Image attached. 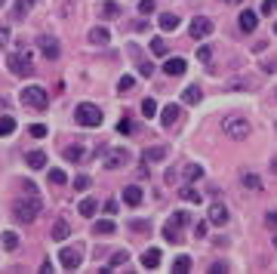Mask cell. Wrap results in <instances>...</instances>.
I'll use <instances>...</instances> for the list:
<instances>
[{
    "mask_svg": "<svg viewBox=\"0 0 277 274\" xmlns=\"http://www.w3.org/2000/svg\"><path fill=\"white\" fill-rule=\"evenodd\" d=\"M126 259H130V256H126V249H120V253H114V256H111V262H108V265H111V268H117V265H123Z\"/></svg>",
    "mask_w": 277,
    "mask_h": 274,
    "instance_id": "obj_39",
    "label": "cell"
},
{
    "mask_svg": "<svg viewBox=\"0 0 277 274\" xmlns=\"http://www.w3.org/2000/svg\"><path fill=\"white\" fill-rule=\"evenodd\" d=\"M240 182H244L247 188H252V191H259V188H262V179H259L256 173H244V176H240Z\"/></svg>",
    "mask_w": 277,
    "mask_h": 274,
    "instance_id": "obj_24",
    "label": "cell"
},
{
    "mask_svg": "<svg viewBox=\"0 0 277 274\" xmlns=\"http://www.w3.org/2000/svg\"><path fill=\"white\" fill-rule=\"evenodd\" d=\"M50 182H53V185H62V182H65V169L53 166V169H50Z\"/></svg>",
    "mask_w": 277,
    "mask_h": 274,
    "instance_id": "obj_36",
    "label": "cell"
},
{
    "mask_svg": "<svg viewBox=\"0 0 277 274\" xmlns=\"http://www.w3.org/2000/svg\"><path fill=\"white\" fill-rule=\"evenodd\" d=\"M225 3H237V0H225Z\"/></svg>",
    "mask_w": 277,
    "mask_h": 274,
    "instance_id": "obj_54",
    "label": "cell"
},
{
    "mask_svg": "<svg viewBox=\"0 0 277 274\" xmlns=\"http://www.w3.org/2000/svg\"><path fill=\"white\" fill-rule=\"evenodd\" d=\"M28 166H31V169H43V166H46V154H43V151H31V154H28Z\"/></svg>",
    "mask_w": 277,
    "mask_h": 274,
    "instance_id": "obj_19",
    "label": "cell"
},
{
    "mask_svg": "<svg viewBox=\"0 0 277 274\" xmlns=\"http://www.w3.org/2000/svg\"><path fill=\"white\" fill-rule=\"evenodd\" d=\"M16 133V120L13 117H0V136H9Z\"/></svg>",
    "mask_w": 277,
    "mask_h": 274,
    "instance_id": "obj_29",
    "label": "cell"
},
{
    "mask_svg": "<svg viewBox=\"0 0 277 274\" xmlns=\"http://www.w3.org/2000/svg\"><path fill=\"white\" fill-rule=\"evenodd\" d=\"M37 47H40V55H43V59H50V62H55V59L62 55V43L55 40L53 34H40Z\"/></svg>",
    "mask_w": 277,
    "mask_h": 274,
    "instance_id": "obj_4",
    "label": "cell"
},
{
    "mask_svg": "<svg viewBox=\"0 0 277 274\" xmlns=\"http://www.w3.org/2000/svg\"><path fill=\"white\" fill-rule=\"evenodd\" d=\"M142 265H145V268H157V265H160V249H157V247L148 249V253L142 256Z\"/></svg>",
    "mask_w": 277,
    "mask_h": 274,
    "instance_id": "obj_18",
    "label": "cell"
},
{
    "mask_svg": "<svg viewBox=\"0 0 277 274\" xmlns=\"http://www.w3.org/2000/svg\"><path fill=\"white\" fill-rule=\"evenodd\" d=\"M157 9V0H138V13L148 16V13H154Z\"/></svg>",
    "mask_w": 277,
    "mask_h": 274,
    "instance_id": "obj_34",
    "label": "cell"
},
{
    "mask_svg": "<svg viewBox=\"0 0 277 274\" xmlns=\"http://www.w3.org/2000/svg\"><path fill=\"white\" fill-rule=\"evenodd\" d=\"M6 68H9L16 77H28V74H34V55H31V50H16V53L6 59Z\"/></svg>",
    "mask_w": 277,
    "mask_h": 274,
    "instance_id": "obj_2",
    "label": "cell"
},
{
    "mask_svg": "<svg viewBox=\"0 0 277 274\" xmlns=\"http://www.w3.org/2000/svg\"><path fill=\"white\" fill-rule=\"evenodd\" d=\"M111 40V34H108V28H89V43H96V47H105V43Z\"/></svg>",
    "mask_w": 277,
    "mask_h": 274,
    "instance_id": "obj_11",
    "label": "cell"
},
{
    "mask_svg": "<svg viewBox=\"0 0 277 274\" xmlns=\"http://www.w3.org/2000/svg\"><path fill=\"white\" fill-rule=\"evenodd\" d=\"M164 237H166V241H169V244H179V228L166 222V225H164Z\"/></svg>",
    "mask_w": 277,
    "mask_h": 274,
    "instance_id": "obj_31",
    "label": "cell"
},
{
    "mask_svg": "<svg viewBox=\"0 0 277 274\" xmlns=\"http://www.w3.org/2000/svg\"><path fill=\"white\" fill-rule=\"evenodd\" d=\"M133 83H136V77H133V74H126V77H120V89H130Z\"/></svg>",
    "mask_w": 277,
    "mask_h": 274,
    "instance_id": "obj_46",
    "label": "cell"
},
{
    "mask_svg": "<svg viewBox=\"0 0 277 274\" xmlns=\"http://www.w3.org/2000/svg\"><path fill=\"white\" fill-rule=\"evenodd\" d=\"M200 96H203V93H200V86H197V83H191V86L182 93V99L188 102V105H197V102H200Z\"/></svg>",
    "mask_w": 277,
    "mask_h": 274,
    "instance_id": "obj_16",
    "label": "cell"
},
{
    "mask_svg": "<svg viewBox=\"0 0 277 274\" xmlns=\"http://www.w3.org/2000/svg\"><path fill=\"white\" fill-rule=\"evenodd\" d=\"M277 13V0H265L262 3V16H274Z\"/></svg>",
    "mask_w": 277,
    "mask_h": 274,
    "instance_id": "obj_40",
    "label": "cell"
},
{
    "mask_svg": "<svg viewBox=\"0 0 277 274\" xmlns=\"http://www.w3.org/2000/svg\"><path fill=\"white\" fill-rule=\"evenodd\" d=\"M179 197H182V200H188V203H200V194L194 191V188H182V191H179Z\"/></svg>",
    "mask_w": 277,
    "mask_h": 274,
    "instance_id": "obj_30",
    "label": "cell"
},
{
    "mask_svg": "<svg viewBox=\"0 0 277 274\" xmlns=\"http://www.w3.org/2000/svg\"><path fill=\"white\" fill-rule=\"evenodd\" d=\"M6 43H9V28H3V25H0V50H3Z\"/></svg>",
    "mask_w": 277,
    "mask_h": 274,
    "instance_id": "obj_45",
    "label": "cell"
},
{
    "mask_svg": "<svg viewBox=\"0 0 277 274\" xmlns=\"http://www.w3.org/2000/svg\"><path fill=\"white\" fill-rule=\"evenodd\" d=\"M142 197H145V194H142V188H138V185H126L123 188V203H130V207H136Z\"/></svg>",
    "mask_w": 277,
    "mask_h": 274,
    "instance_id": "obj_13",
    "label": "cell"
},
{
    "mask_svg": "<svg viewBox=\"0 0 277 274\" xmlns=\"http://www.w3.org/2000/svg\"><path fill=\"white\" fill-rule=\"evenodd\" d=\"M164 157H166V148H160V145H154V148L145 151V161H164Z\"/></svg>",
    "mask_w": 277,
    "mask_h": 274,
    "instance_id": "obj_26",
    "label": "cell"
},
{
    "mask_svg": "<svg viewBox=\"0 0 277 274\" xmlns=\"http://www.w3.org/2000/svg\"><path fill=\"white\" fill-rule=\"evenodd\" d=\"M102 13H105L108 19H117L120 16V6L117 3H102Z\"/></svg>",
    "mask_w": 277,
    "mask_h": 274,
    "instance_id": "obj_35",
    "label": "cell"
},
{
    "mask_svg": "<svg viewBox=\"0 0 277 274\" xmlns=\"http://www.w3.org/2000/svg\"><path fill=\"white\" fill-rule=\"evenodd\" d=\"M237 25H240V31H256V25H259V16L256 13H252V9H247V13H240V22H237Z\"/></svg>",
    "mask_w": 277,
    "mask_h": 274,
    "instance_id": "obj_9",
    "label": "cell"
},
{
    "mask_svg": "<svg viewBox=\"0 0 277 274\" xmlns=\"http://www.w3.org/2000/svg\"><path fill=\"white\" fill-rule=\"evenodd\" d=\"M265 225H268V228H277V213H268V216H265Z\"/></svg>",
    "mask_w": 277,
    "mask_h": 274,
    "instance_id": "obj_51",
    "label": "cell"
},
{
    "mask_svg": "<svg viewBox=\"0 0 277 274\" xmlns=\"http://www.w3.org/2000/svg\"><path fill=\"white\" fill-rule=\"evenodd\" d=\"M65 157L77 164V161H83V157H86V148H83V145H68V148H65Z\"/></svg>",
    "mask_w": 277,
    "mask_h": 274,
    "instance_id": "obj_15",
    "label": "cell"
},
{
    "mask_svg": "<svg viewBox=\"0 0 277 274\" xmlns=\"http://www.w3.org/2000/svg\"><path fill=\"white\" fill-rule=\"evenodd\" d=\"M0 6H3V0H0Z\"/></svg>",
    "mask_w": 277,
    "mask_h": 274,
    "instance_id": "obj_58",
    "label": "cell"
},
{
    "mask_svg": "<svg viewBox=\"0 0 277 274\" xmlns=\"http://www.w3.org/2000/svg\"><path fill=\"white\" fill-rule=\"evenodd\" d=\"M188 34L191 37H210L213 34V19H206V16H194L191 19V25H188Z\"/></svg>",
    "mask_w": 277,
    "mask_h": 274,
    "instance_id": "obj_8",
    "label": "cell"
},
{
    "mask_svg": "<svg viewBox=\"0 0 277 274\" xmlns=\"http://www.w3.org/2000/svg\"><path fill=\"white\" fill-rule=\"evenodd\" d=\"M210 222L213 225H225L228 222V210L222 207V203H210Z\"/></svg>",
    "mask_w": 277,
    "mask_h": 274,
    "instance_id": "obj_10",
    "label": "cell"
},
{
    "mask_svg": "<svg viewBox=\"0 0 277 274\" xmlns=\"http://www.w3.org/2000/svg\"><path fill=\"white\" fill-rule=\"evenodd\" d=\"M96 234H114V219H102V222H96Z\"/></svg>",
    "mask_w": 277,
    "mask_h": 274,
    "instance_id": "obj_28",
    "label": "cell"
},
{
    "mask_svg": "<svg viewBox=\"0 0 277 274\" xmlns=\"http://www.w3.org/2000/svg\"><path fill=\"white\" fill-rule=\"evenodd\" d=\"M210 271H216V274H225V271H228V265H225V262H213V265H210Z\"/></svg>",
    "mask_w": 277,
    "mask_h": 274,
    "instance_id": "obj_50",
    "label": "cell"
},
{
    "mask_svg": "<svg viewBox=\"0 0 277 274\" xmlns=\"http://www.w3.org/2000/svg\"><path fill=\"white\" fill-rule=\"evenodd\" d=\"M274 247H277V237H274Z\"/></svg>",
    "mask_w": 277,
    "mask_h": 274,
    "instance_id": "obj_55",
    "label": "cell"
},
{
    "mask_svg": "<svg viewBox=\"0 0 277 274\" xmlns=\"http://www.w3.org/2000/svg\"><path fill=\"white\" fill-rule=\"evenodd\" d=\"M274 99H277V89H274Z\"/></svg>",
    "mask_w": 277,
    "mask_h": 274,
    "instance_id": "obj_56",
    "label": "cell"
},
{
    "mask_svg": "<svg viewBox=\"0 0 277 274\" xmlns=\"http://www.w3.org/2000/svg\"><path fill=\"white\" fill-rule=\"evenodd\" d=\"M59 262H62V268H65V271H77V268H80V262H83V249H80V247H62Z\"/></svg>",
    "mask_w": 277,
    "mask_h": 274,
    "instance_id": "obj_5",
    "label": "cell"
},
{
    "mask_svg": "<svg viewBox=\"0 0 277 274\" xmlns=\"http://www.w3.org/2000/svg\"><path fill=\"white\" fill-rule=\"evenodd\" d=\"M172 271H191V256H176V262H172Z\"/></svg>",
    "mask_w": 277,
    "mask_h": 274,
    "instance_id": "obj_27",
    "label": "cell"
},
{
    "mask_svg": "<svg viewBox=\"0 0 277 274\" xmlns=\"http://www.w3.org/2000/svg\"><path fill=\"white\" fill-rule=\"evenodd\" d=\"M6 108V99H0V111H3Z\"/></svg>",
    "mask_w": 277,
    "mask_h": 274,
    "instance_id": "obj_53",
    "label": "cell"
},
{
    "mask_svg": "<svg viewBox=\"0 0 277 274\" xmlns=\"http://www.w3.org/2000/svg\"><path fill=\"white\" fill-rule=\"evenodd\" d=\"M123 164H126V151H111V154H105V169H117Z\"/></svg>",
    "mask_w": 277,
    "mask_h": 274,
    "instance_id": "obj_14",
    "label": "cell"
},
{
    "mask_svg": "<svg viewBox=\"0 0 277 274\" xmlns=\"http://www.w3.org/2000/svg\"><path fill=\"white\" fill-rule=\"evenodd\" d=\"M225 133L231 136V139H247L249 136V123L244 120V117H225Z\"/></svg>",
    "mask_w": 277,
    "mask_h": 274,
    "instance_id": "obj_7",
    "label": "cell"
},
{
    "mask_svg": "<svg viewBox=\"0 0 277 274\" xmlns=\"http://www.w3.org/2000/svg\"><path fill=\"white\" fill-rule=\"evenodd\" d=\"M142 114H145V117H154V114H157V102L154 99H145L142 102Z\"/></svg>",
    "mask_w": 277,
    "mask_h": 274,
    "instance_id": "obj_33",
    "label": "cell"
},
{
    "mask_svg": "<svg viewBox=\"0 0 277 274\" xmlns=\"http://www.w3.org/2000/svg\"><path fill=\"white\" fill-rule=\"evenodd\" d=\"M210 55H213L210 47H200V50H197V59H200V62H210Z\"/></svg>",
    "mask_w": 277,
    "mask_h": 274,
    "instance_id": "obj_47",
    "label": "cell"
},
{
    "mask_svg": "<svg viewBox=\"0 0 277 274\" xmlns=\"http://www.w3.org/2000/svg\"><path fill=\"white\" fill-rule=\"evenodd\" d=\"M138 71H142V77H151L154 74V65L151 62H138Z\"/></svg>",
    "mask_w": 277,
    "mask_h": 274,
    "instance_id": "obj_42",
    "label": "cell"
},
{
    "mask_svg": "<svg viewBox=\"0 0 277 274\" xmlns=\"http://www.w3.org/2000/svg\"><path fill=\"white\" fill-rule=\"evenodd\" d=\"M96 210H99V200H92V197H83V200H80V216H86V219H89Z\"/></svg>",
    "mask_w": 277,
    "mask_h": 274,
    "instance_id": "obj_21",
    "label": "cell"
},
{
    "mask_svg": "<svg viewBox=\"0 0 277 274\" xmlns=\"http://www.w3.org/2000/svg\"><path fill=\"white\" fill-rule=\"evenodd\" d=\"M133 231H136V234H145V231H148V222H138V219H136V222H133Z\"/></svg>",
    "mask_w": 277,
    "mask_h": 274,
    "instance_id": "obj_49",
    "label": "cell"
},
{
    "mask_svg": "<svg viewBox=\"0 0 277 274\" xmlns=\"http://www.w3.org/2000/svg\"><path fill=\"white\" fill-rule=\"evenodd\" d=\"M185 59H166L164 62V74H169V77H176V74H185Z\"/></svg>",
    "mask_w": 277,
    "mask_h": 274,
    "instance_id": "obj_12",
    "label": "cell"
},
{
    "mask_svg": "<svg viewBox=\"0 0 277 274\" xmlns=\"http://www.w3.org/2000/svg\"><path fill=\"white\" fill-rule=\"evenodd\" d=\"M68 234H71V228H68V222H65V219H59V222L53 225V237H55V241H65Z\"/></svg>",
    "mask_w": 277,
    "mask_h": 274,
    "instance_id": "obj_20",
    "label": "cell"
},
{
    "mask_svg": "<svg viewBox=\"0 0 277 274\" xmlns=\"http://www.w3.org/2000/svg\"><path fill=\"white\" fill-rule=\"evenodd\" d=\"M274 34H277V25H274Z\"/></svg>",
    "mask_w": 277,
    "mask_h": 274,
    "instance_id": "obj_57",
    "label": "cell"
},
{
    "mask_svg": "<svg viewBox=\"0 0 277 274\" xmlns=\"http://www.w3.org/2000/svg\"><path fill=\"white\" fill-rule=\"evenodd\" d=\"M194 234H197V237H203V234H206V222H197V228H194Z\"/></svg>",
    "mask_w": 277,
    "mask_h": 274,
    "instance_id": "obj_52",
    "label": "cell"
},
{
    "mask_svg": "<svg viewBox=\"0 0 277 274\" xmlns=\"http://www.w3.org/2000/svg\"><path fill=\"white\" fill-rule=\"evenodd\" d=\"M160 28H164V31H176L179 28V16L164 13V16H160Z\"/></svg>",
    "mask_w": 277,
    "mask_h": 274,
    "instance_id": "obj_22",
    "label": "cell"
},
{
    "mask_svg": "<svg viewBox=\"0 0 277 274\" xmlns=\"http://www.w3.org/2000/svg\"><path fill=\"white\" fill-rule=\"evenodd\" d=\"M191 219H188V216H185V213H172L169 216V225H176V228H182V225H188Z\"/></svg>",
    "mask_w": 277,
    "mask_h": 274,
    "instance_id": "obj_37",
    "label": "cell"
},
{
    "mask_svg": "<svg viewBox=\"0 0 277 274\" xmlns=\"http://www.w3.org/2000/svg\"><path fill=\"white\" fill-rule=\"evenodd\" d=\"M34 3H37V0H16V9H13V16H16V19H25V13H28V9H31Z\"/></svg>",
    "mask_w": 277,
    "mask_h": 274,
    "instance_id": "obj_23",
    "label": "cell"
},
{
    "mask_svg": "<svg viewBox=\"0 0 277 274\" xmlns=\"http://www.w3.org/2000/svg\"><path fill=\"white\" fill-rule=\"evenodd\" d=\"M179 117V105H164V111H160V123H176Z\"/></svg>",
    "mask_w": 277,
    "mask_h": 274,
    "instance_id": "obj_17",
    "label": "cell"
},
{
    "mask_svg": "<svg viewBox=\"0 0 277 274\" xmlns=\"http://www.w3.org/2000/svg\"><path fill=\"white\" fill-rule=\"evenodd\" d=\"M3 247L6 249H16L19 247V234L16 231H3Z\"/></svg>",
    "mask_w": 277,
    "mask_h": 274,
    "instance_id": "obj_32",
    "label": "cell"
},
{
    "mask_svg": "<svg viewBox=\"0 0 277 274\" xmlns=\"http://www.w3.org/2000/svg\"><path fill=\"white\" fill-rule=\"evenodd\" d=\"M117 130H120L123 136H130V133H133V120H126V117H123V120L117 123Z\"/></svg>",
    "mask_w": 277,
    "mask_h": 274,
    "instance_id": "obj_44",
    "label": "cell"
},
{
    "mask_svg": "<svg viewBox=\"0 0 277 274\" xmlns=\"http://www.w3.org/2000/svg\"><path fill=\"white\" fill-rule=\"evenodd\" d=\"M74 120L80 123V127L92 130V127H99V123H102V111H99L96 105H89V102H83V105H77V111H74Z\"/></svg>",
    "mask_w": 277,
    "mask_h": 274,
    "instance_id": "obj_3",
    "label": "cell"
},
{
    "mask_svg": "<svg viewBox=\"0 0 277 274\" xmlns=\"http://www.w3.org/2000/svg\"><path fill=\"white\" fill-rule=\"evenodd\" d=\"M40 197H37V191L31 194V197H22V200H16V207H13V216L19 222H34L40 216Z\"/></svg>",
    "mask_w": 277,
    "mask_h": 274,
    "instance_id": "obj_1",
    "label": "cell"
},
{
    "mask_svg": "<svg viewBox=\"0 0 277 274\" xmlns=\"http://www.w3.org/2000/svg\"><path fill=\"white\" fill-rule=\"evenodd\" d=\"M22 102H25V105L28 108H46V93H43V89L40 86H25V89H22V96H19Z\"/></svg>",
    "mask_w": 277,
    "mask_h": 274,
    "instance_id": "obj_6",
    "label": "cell"
},
{
    "mask_svg": "<svg viewBox=\"0 0 277 274\" xmlns=\"http://www.w3.org/2000/svg\"><path fill=\"white\" fill-rule=\"evenodd\" d=\"M185 179H188V182H197L200 176H203V169L197 166V164H188V166H185V173H182Z\"/></svg>",
    "mask_w": 277,
    "mask_h": 274,
    "instance_id": "obj_25",
    "label": "cell"
},
{
    "mask_svg": "<svg viewBox=\"0 0 277 274\" xmlns=\"http://www.w3.org/2000/svg\"><path fill=\"white\" fill-rule=\"evenodd\" d=\"M31 136H34V139H43V136H46V127H43V123H34V127H31Z\"/></svg>",
    "mask_w": 277,
    "mask_h": 274,
    "instance_id": "obj_43",
    "label": "cell"
},
{
    "mask_svg": "<svg viewBox=\"0 0 277 274\" xmlns=\"http://www.w3.org/2000/svg\"><path fill=\"white\" fill-rule=\"evenodd\" d=\"M105 213L108 216H117V200H105Z\"/></svg>",
    "mask_w": 277,
    "mask_h": 274,
    "instance_id": "obj_48",
    "label": "cell"
},
{
    "mask_svg": "<svg viewBox=\"0 0 277 274\" xmlns=\"http://www.w3.org/2000/svg\"><path fill=\"white\" fill-rule=\"evenodd\" d=\"M151 53H154V55H166V43L160 40V37H154V40H151Z\"/></svg>",
    "mask_w": 277,
    "mask_h": 274,
    "instance_id": "obj_38",
    "label": "cell"
},
{
    "mask_svg": "<svg viewBox=\"0 0 277 274\" xmlns=\"http://www.w3.org/2000/svg\"><path fill=\"white\" fill-rule=\"evenodd\" d=\"M74 188H77V191H86V188H89V176H77V179H74Z\"/></svg>",
    "mask_w": 277,
    "mask_h": 274,
    "instance_id": "obj_41",
    "label": "cell"
}]
</instances>
